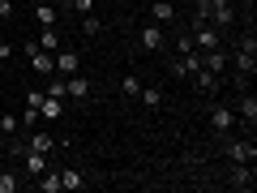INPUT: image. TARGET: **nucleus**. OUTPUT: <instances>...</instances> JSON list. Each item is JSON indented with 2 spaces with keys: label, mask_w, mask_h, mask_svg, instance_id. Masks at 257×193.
Listing matches in <instances>:
<instances>
[{
  "label": "nucleus",
  "mask_w": 257,
  "mask_h": 193,
  "mask_svg": "<svg viewBox=\"0 0 257 193\" xmlns=\"http://www.w3.org/2000/svg\"><path fill=\"white\" fill-rule=\"evenodd\" d=\"M231 60H236V69H240L244 77H253V73H257V39H253V35H244Z\"/></svg>",
  "instance_id": "1"
},
{
  "label": "nucleus",
  "mask_w": 257,
  "mask_h": 193,
  "mask_svg": "<svg viewBox=\"0 0 257 193\" xmlns=\"http://www.w3.org/2000/svg\"><path fill=\"white\" fill-rule=\"evenodd\" d=\"M22 52H26V60H30V69H35V73L56 77V60H52V52H43L39 43H22Z\"/></svg>",
  "instance_id": "2"
},
{
  "label": "nucleus",
  "mask_w": 257,
  "mask_h": 193,
  "mask_svg": "<svg viewBox=\"0 0 257 193\" xmlns=\"http://www.w3.org/2000/svg\"><path fill=\"white\" fill-rule=\"evenodd\" d=\"M52 60H56V77H69V73H77L82 56H77L73 47H56V52H52Z\"/></svg>",
  "instance_id": "3"
},
{
  "label": "nucleus",
  "mask_w": 257,
  "mask_h": 193,
  "mask_svg": "<svg viewBox=\"0 0 257 193\" xmlns=\"http://www.w3.org/2000/svg\"><path fill=\"white\" fill-rule=\"evenodd\" d=\"M193 47L210 52V47H223V39L214 35V26H210V22H197V30H193Z\"/></svg>",
  "instance_id": "4"
},
{
  "label": "nucleus",
  "mask_w": 257,
  "mask_h": 193,
  "mask_svg": "<svg viewBox=\"0 0 257 193\" xmlns=\"http://www.w3.org/2000/svg\"><path fill=\"white\" fill-rule=\"evenodd\" d=\"M231 125H236V112L214 103V108H210V129H214V133H231Z\"/></svg>",
  "instance_id": "5"
},
{
  "label": "nucleus",
  "mask_w": 257,
  "mask_h": 193,
  "mask_svg": "<svg viewBox=\"0 0 257 193\" xmlns=\"http://www.w3.org/2000/svg\"><path fill=\"white\" fill-rule=\"evenodd\" d=\"M150 22L172 26V22H176V5H172V0H150Z\"/></svg>",
  "instance_id": "6"
},
{
  "label": "nucleus",
  "mask_w": 257,
  "mask_h": 193,
  "mask_svg": "<svg viewBox=\"0 0 257 193\" xmlns=\"http://www.w3.org/2000/svg\"><path fill=\"white\" fill-rule=\"evenodd\" d=\"M202 69H210V73H227V52L223 47H210V52H202Z\"/></svg>",
  "instance_id": "7"
},
{
  "label": "nucleus",
  "mask_w": 257,
  "mask_h": 193,
  "mask_svg": "<svg viewBox=\"0 0 257 193\" xmlns=\"http://www.w3.org/2000/svg\"><path fill=\"white\" fill-rule=\"evenodd\" d=\"M142 47H146V52H159V47H163V26H159V22H146V26H142Z\"/></svg>",
  "instance_id": "8"
},
{
  "label": "nucleus",
  "mask_w": 257,
  "mask_h": 193,
  "mask_svg": "<svg viewBox=\"0 0 257 193\" xmlns=\"http://www.w3.org/2000/svg\"><path fill=\"white\" fill-rule=\"evenodd\" d=\"M227 159H231V163H253V159H257V146H253V142H231V146H227Z\"/></svg>",
  "instance_id": "9"
},
{
  "label": "nucleus",
  "mask_w": 257,
  "mask_h": 193,
  "mask_svg": "<svg viewBox=\"0 0 257 193\" xmlns=\"http://www.w3.org/2000/svg\"><path fill=\"white\" fill-rule=\"evenodd\" d=\"M64 94L82 103L86 94H90V82H86V77H77V73H69V77H64Z\"/></svg>",
  "instance_id": "10"
},
{
  "label": "nucleus",
  "mask_w": 257,
  "mask_h": 193,
  "mask_svg": "<svg viewBox=\"0 0 257 193\" xmlns=\"http://www.w3.org/2000/svg\"><path fill=\"white\" fill-rule=\"evenodd\" d=\"M193 86H197L202 94H210V90H219V86H223V77L210 73V69H197V73H193Z\"/></svg>",
  "instance_id": "11"
},
{
  "label": "nucleus",
  "mask_w": 257,
  "mask_h": 193,
  "mask_svg": "<svg viewBox=\"0 0 257 193\" xmlns=\"http://www.w3.org/2000/svg\"><path fill=\"white\" fill-rule=\"evenodd\" d=\"M138 99L146 103V112H159V108H163V99H167V94H163V86H142V94H138Z\"/></svg>",
  "instance_id": "12"
},
{
  "label": "nucleus",
  "mask_w": 257,
  "mask_h": 193,
  "mask_svg": "<svg viewBox=\"0 0 257 193\" xmlns=\"http://www.w3.org/2000/svg\"><path fill=\"white\" fill-rule=\"evenodd\" d=\"M253 180H257L253 163H236V167H231V184H236V189H253Z\"/></svg>",
  "instance_id": "13"
},
{
  "label": "nucleus",
  "mask_w": 257,
  "mask_h": 193,
  "mask_svg": "<svg viewBox=\"0 0 257 193\" xmlns=\"http://www.w3.org/2000/svg\"><path fill=\"white\" fill-rule=\"evenodd\" d=\"M39 116L52 125V120H60L64 116V108H60V99H52V94H43V103H39Z\"/></svg>",
  "instance_id": "14"
},
{
  "label": "nucleus",
  "mask_w": 257,
  "mask_h": 193,
  "mask_svg": "<svg viewBox=\"0 0 257 193\" xmlns=\"http://www.w3.org/2000/svg\"><path fill=\"white\" fill-rule=\"evenodd\" d=\"M26 150H43V155H52V150H56V138H52V133H43V129H39V133H30Z\"/></svg>",
  "instance_id": "15"
},
{
  "label": "nucleus",
  "mask_w": 257,
  "mask_h": 193,
  "mask_svg": "<svg viewBox=\"0 0 257 193\" xmlns=\"http://www.w3.org/2000/svg\"><path fill=\"white\" fill-rule=\"evenodd\" d=\"M47 172V155L43 150H26V176H43Z\"/></svg>",
  "instance_id": "16"
},
{
  "label": "nucleus",
  "mask_w": 257,
  "mask_h": 193,
  "mask_svg": "<svg viewBox=\"0 0 257 193\" xmlns=\"http://www.w3.org/2000/svg\"><path fill=\"white\" fill-rule=\"evenodd\" d=\"M60 189H86V176L82 172H77V167H64V172H60Z\"/></svg>",
  "instance_id": "17"
},
{
  "label": "nucleus",
  "mask_w": 257,
  "mask_h": 193,
  "mask_svg": "<svg viewBox=\"0 0 257 193\" xmlns=\"http://www.w3.org/2000/svg\"><path fill=\"white\" fill-rule=\"evenodd\" d=\"M236 112H240V120H244V125H257V99H253V94H244Z\"/></svg>",
  "instance_id": "18"
},
{
  "label": "nucleus",
  "mask_w": 257,
  "mask_h": 193,
  "mask_svg": "<svg viewBox=\"0 0 257 193\" xmlns=\"http://www.w3.org/2000/svg\"><path fill=\"white\" fill-rule=\"evenodd\" d=\"M120 94H124V99H138V94H142V77L124 73V77H120Z\"/></svg>",
  "instance_id": "19"
},
{
  "label": "nucleus",
  "mask_w": 257,
  "mask_h": 193,
  "mask_svg": "<svg viewBox=\"0 0 257 193\" xmlns=\"http://www.w3.org/2000/svg\"><path fill=\"white\" fill-rule=\"evenodd\" d=\"M18 129H22V116H13V112H0V133H5V138H13Z\"/></svg>",
  "instance_id": "20"
},
{
  "label": "nucleus",
  "mask_w": 257,
  "mask_h": 193,
  "mask_svg": "<svg viewBox=\"0 0 257 193\" xmlns=\"http://www.w3.org/2000/svg\"><path fill=\"white\" fill-rule=\"evenodd\" d=\"M35 22H39V26H56V9H52V5H35Z\"/></svg>",
  "instance_id": "21"
},
{
  "label": "nucleus",
  "mask_w": 257,
  "mask_h": 193,
  "mask_svg": "<svg viewBox=\"0 0 257 193\" xmlns=\"http://www.w3.org/2000/svg\"><path fill=\"white\" fill-rule=\"evenodd\" d=\"M39 47H43V52H56V47H64V43H60V35H56V26H47V30H43Z\"/></svg>",
  "instance_id": "22"
},
{
  "label": "nucleus",
  "mask_w": 257,
  "mask_h": 193,
  "mask_svg": "<svg viewBox=\"0 0 257 193\" xmlns=\"http://www.w3.org/2000/svg\"><path fill=\"white\" fill-rule=\"evenodd\" d=\"M39 193H60V172H43V180H39Z\"/></svg>",
  "instance_id": "23"
},
{
  "label": "nucleus",
  "mask_w": 257,
  "mask_h": 193,
  "mask_svg": "<svg viewBox=\"0 0 257 193\" xmlns=\"http://www.w3.org/2000/svg\"><path fill=\"white\" fill-rule=\"evenodd\" d=\"M18 189H22L18 176H13V172H0V193H18Z\"/></svg>",
  "instance_id": "24"
},
{
  "label": "nucleus",
  "mask_w": 257,
  "mask_h": 193,
  "mask_svg": "<svg viewBox=\"0 0 257 193\" xmlns=\"http://www.w3.org/2000/svg\"><path fill=\"white\" fill-rule=\"evenodd\" d=\"M210 18L219 22V26H231V18H236V13H231L227 5H214V9H210Z\"/></svg>",
  "instance_id": "25"
},
{
  "label": "nucleus",
  "mask_w": 257,
  "mask_h": 193,
  "mask_svg": "<svg viewBox=\"0 0 257 193\" xmlns=\"http://www.w3.org/2000/svg\"><path fill=\"white\" fill-rule=\"evenodd\" d=\"M82 30H86V35H90V39H94V35H103V22L94 18V13H86V22H82Z\"/></svg>",
  "instance_id": "26"
},
{
  "label": "nucleus",
  "mask_w": 257,
  "mask_h": 193,
  "mask_svg": "<svg viewBox=\"0 0 257 193\" xmlns=\"http://www.w3.org/2000/svg\"><path fill=\"white\" fill-rule=\"evenodd\" d=\"M69 5H73V9L82 13V18H86V13H94V0H69Z\"/></svg>",
  "instance_id": "27"
},
{
  "label": "nucleus",
  "mask_w": 257,
  "mask_h": 193,
  "mask_svg": "<svg viewBox=\"0 0 257 193\" xmlns=\"http://www.w3.org/2000/svg\"><path fill=\"white\" fill-rule=\"evenodd\" d=\"M47 94H52V99H64V82H60V77H56V82H47Z\"/></svg>",
  "instance_id": "28"
},
{
  "label": "nucleus",
  "mask_w": 257,
  "mask_h": 193,
  "mask_svg": "<svg viewBox=\"0 0 257 193\" xmlns=\"http://www.w3.org/2000/svg\"><path fill=\"white\" fill-rule=\"evenodd\" d=\"M22 125L35 129V125H39V112H35V108H26V112H22Z\"/></svg>",
  "instance_id": "29"
},
{
  "label": "nucleus",
  "mask_w": 257,
  "mask_h": 193,
  "mask_svg": "<svg viewBox=\"0 0 257 193\" xmlns=\"http://www.w3.org/2000/svg\"><path fill=\"white\" fill-rule=\"evenodd\" d=\"M39 103H43V90H26V108L39 112Z\"/></svg>",
  "instance_id": "30"
},
{
  "label": "nucleus",
  "mask_w": 257,
  "mask_h": 193,
  "mask_svg": "<svg viewBox=\"0 0 257 193\" xmlns=\"http://www.w3.org/2000/svg\"><path fill=\"white\" fill-rule=\"evenodd\" d=\"M13 18V0H0V22H9Z\"/></svg>",
  "instance_id": "31"
},
{
  "label": "nucleus",
  "mask_w": 257,
  "mask_h": 193,
  "mask_svg": "<svg viewBox=\"0 0 257 193\" xmlns=\"http://www.w3.org/2000/svg\"><path fill=\"white\" fill-rule=\"evenodd\" d=\"M0 60H9V43L5 39H0Z\"/></svg>",
  "instance_id": "32"
},
{
  "label": "nucleus",
  "mask_w": 257,
  "mask_h": 193,
  "mask_svg": "<svg viewBox=\"0 0 257 193\" xmlns=\"http://www.w3.org/2000/svg\"><path fill=\"white\" fill-rule=\"evenodd\" d=\"M5 64H9V60H0V77H5Z\"/></svg>",
  "instance_id": "33"
},
{
  "label": "nucleus",
  "mask_w": 257,
  "mask_h": 193,
  "mask_svg": "<svg viewBox=\"0 0 257 193\" xmlns=\"http://www.w3.org/2000/svg\"><path fill=\"white\" fill-rule=\"evenodd\" d=\"M244 5H248V9H253V5H257V0H244Z\"/></svg>",
  "instance_id": "34"
},
{
  "label": "nucleus",
  "mask_w": 257,
  "mask_h": 193,
  "mask_svg": "<svg viewBox=\"0 0 257 193\" xmlns=\"http://www.w3.org/2000/svg\"><path fill=\"white\" fill-rule=\"evenodd\" d=\"M0 112H5V103H0Z\"/></svg>",
  "instance_id": "35"
},
{
  "label": "nucleus",
  "mask_w": 257,
  "mask_h": 193,
  "mask_svg": "<svg viewBox=\"0 0 257 193\" xmlns=\"http://www.w3.org/2000/svg\"><path fill=\"white\" fill-rule=\"evenodd\" d=\"M0 138H5V133H0Z\"/></svg>",
  "instance_id": "36"
}]
</instances>
